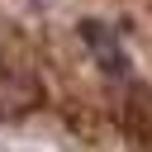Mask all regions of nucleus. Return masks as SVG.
Instances as JSON below:
<instances>
[{
	"label": "nucleus",
	"mask_w": 152,
	"mask_h": 152,
	"mask_svg": "<svg viewBox=\"0 0 152 152\" xmlns=\"http://www.w3.org/2000/svg\"><path fill=\"white\" fill-rule=\"evenodd\" d=\"M81 33L90 38V52H95V57H100L109 71H124V57L114 52V38H109V28H104V24H86Z\"/></svg>",
	"instance_id": "nucleus-1"
}]
</instances>
